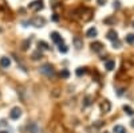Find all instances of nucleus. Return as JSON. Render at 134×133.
<instances>
[{"label":"nucleus","instance_id":"nucleus-1","mask_svg":"<svg viewBox=\"0 0 134 133\" xmlns=\"http://www.w3.org/2000/svg\"><path fill=\"white\" fill-rule=\"evenodd\" d=\"M40 73L42 74H44V75H47V77H51V75H54V67L50 65V63H46V65H43V66H40Z\"/></svg>","mask_w":134,"mask_h":133},{"label":"nucleus","instance_id":"nucleus-2","mask_svg":"<svg viewBox=\"0 0 134 133\" xmlns=\"http://www.w3.org/2000/svg\"><path fill=\"white\" fill-rule=\"evenodd\" d=\"M30 9H32V11H35V12H38V11H40V9H43V0H34V2H31L30 3Z\"/></svg>","mask_w":134,"mask_h":133},{"label":"nucleus","instance_id":"nucleus-3","mask_svg":"<svg viewBox=\"0 0 134 133\" xmlns=\"http://www.w3.org/2000/svg\"><path fill=\"white\" fill-rule=\"evenodd\" d=\"M44 23H46V20H44L43 18H39V16L32 18V19L30 20V24H32L34 27H43Z\"/></svg>","mask_w":134,"mask_h":133},{"label":"nucleus","instance_id":"nucleus-4","mask_svg":"<svg viewBox=\"0 0 134 133\" xmlns=\"http://www.w3.org/2000/svg\"><path fill=\"white\" fill-rule=\"evenodd\" d=\"M27 132L28 133H40V128L36 123H30V124H27Z\"/></svg>","mask_w":134,"mask_h":133},{"label":"nucleus","instance_id":"nucleus-5","mask_svg":"<svg viewBox=\"0 0 134 133\" xmlns=\"http://www.w3.org/2000/svg\"><path fill=\"white\" fill-rule=\"evenodd\" d=\"M110 109H111V104L109 99H103L102 102H100V110H102L103 113H109L110 112Z\"/></svg>","mask_w":134,"mask_h":133},{"label":"nucleus","instance_id":"nucleus-6","mask_svg":"<svg viewBox=\"0 0 134 133\" xmlns=\"http://www.w3.org/2000/svg\"><path fill=\"white\" fill-rule=\"evenodd\" d=\"M20 116H21V109H20V108H14V109L9 112V117L12 118V120H18Z\"/></svg>","mask_w":134,"mask_h":133},{"label":"nucleus","instance_id":"nucleus-7","mask_svg":"<svg viewBox=\"0 0 134 133\" xmlns=\"http://www.w3.org/2000/svg\"><path fill=\"white\" fill-rule=\"evenodd\" d=\"M106 36H107V39L111 40V42H114V40L118 39V34H117V31H115V30H109V31H107V34H106Z\"/></svg>","mask_w":134,"mask_h":133},{"label":"nucleus","instance_id":"nucleus-8","mask_svg":"<svg viewBox=\"0 0 134 133\" xmlns=\"http://www.w3.org/2000/svg\"><path fill=\"white\" fill-rule=\"evenodd\" d=\"M51 39H52V42H55V43H58V44H60V43H63V39H62V36L58 34L57 31H54V32H51Z\"/></svg>","mask_w":134,"mask_h":133},{"label":"nucleus","instance_id":"nucleus-9","mask_svg":"<svg viewBox=\"0 0 134 133\" xmlns=\"http://www.w3.org/2000/svg\"><path fill=\"white\" fill-rule=\"evenodd\" d=\"M11 65V59L8 57H2L0 58V66H2L3 69H8Z\"/></svg>","mask_w":134,"mask_h":133},{"label":"nucleus","instance_id":"nucleus-10","mask_svg":"<svg viewBox=\"0 0 134 133\" xmlns=\"http://www.w3.org/2000/svg\"><path fill=\"white\" fill-rule=\"evenodd\" d=\"M91 49L95 52H100V51H102V49H103V44L100 43V42H94V43H91Z\"/></svg>","mask_w":134,"mask_h":133},{"label":"nucleus","instance_id":"nucleus-11","mask_svg":"<svg viewBox=\"0 0 134 133\" xmlns=\"http://www.w3.org/2000/svg\"><path fill=\"white\" fill-rule=\"evenodd\" d=\"M97 35H98V31H97L95 27H91V28H88V30L86 31V36H87V38H94V36H97Z\"/></svg>","mask_w":134,"mask_h":133},{"label":"nucleus","instance_id":"nucleus-12","mask_svg":"<svg viewBox=\"0 0 134 133\" xmlns=\"http://www.w3.org/2000/svg\"><path fill=\"white\" fill-rule=\"evenodd\" d=\"M72 43H74V46H75L76 49H82V47H83V40H82L79 36H75V38L72 39Z\"/></svg>","mask_w":134,"mask_h":133},{"label":"nucleus","instance_id":"nucleus-13","mask_svg":"<svg viewBox=\"0 0 134 133\" xmlns=\"http://www.w3.org/2000/svg\"><path fill=\"white\" fill-rule=\"evenodd\" d=\"M114 67H115V62H114V61L109 59V61L105 62V69H106V70L111 71V70H114Z\"/></svg>","mask_w":134,"mask_h":133},{"label":"nucleus","instance_id":"nucleus-14","mask_svg":"<svg viewBox=\"0 0 134 133\" xmlns=\"http://www.w3.org/2000/svg\"><path fill=\"white\" fill-rule=\"evenodd\" d=\"M113 132H114V133H126V129L122 126V125H115V126L113 128Z\"/></svg>","mask_w":134,"mask_h":133},{"label":"nucleus","instance_id":"nucleus-15","mask_svg":"<svg viewBox=\"0 0 134 133\" xmlns=\"http://www.w3.org/2000/svg\"><path fill=\"white\" fill-rule=\"evenodd\" d=\"M38 47H39V50H48V49H50L48 44H47L46 42H43V40L38 42Z\"/></svg>","mask_w":134,"mask_h":133},{"label":"nucleus","instance_id":"nucleus-16","mask_svg":"<svg viewBox=\"0 0 134 133\" xmlns=\"http://www.w3.org/2000/svg\"><path fill=\"white\" fill-rule=\"evenodd\" d=\"M70 77V71L67 70V69H63L62 71H60V78H63V79H67Z\"/></svg>","mask_w":134,"mask_h":133},{"label":"nucleus","instance_id":"nucleus-17","mask_svg":"<svg viewBox=\"0 0 134 133\" xmlns=\"http://www.w3.org/2000/svg\"><path fill=\"white\" fill-rule=\"evenodd\" d=\"M58 50H59V52H63V54H66L67 51H69V47H67L64 43H60V44H59V47H58Z\"/></svg>","mask_w":134,"mask_h":133},{"label":"nucleus","instance_id":"nucleus-18","mask_svg":"<svg viewBox=\"0 0 134 133\" xmlns=\"http://www.w3.org/2000/svg\"><path fill=\"white\" fill-rule=\"evenodd\" d=\"M124 110H125V113H126V114H129V116H133V114H134V110H133L130 106H127V105H125V106H124Z\"/></svg>","mask_w":134,"mask_h":133},{"label":"nucleus","instance_id":"nucleus-19","mask_svg":"<svg viewBox=\"0 0 134 133\" xmlns=\"http://www.w3.org/2000/svg\"><path fill=\"white\" fill-rule=\"evenodd\" d=\"M125 40H126L127 43L133 44V43H134V34H127L126 38H125Z\"/></svg>","mask_w":134,"mask_h":133},{"label":"nucleus","instance_id":"nucleus-20","mask_svg":"<svg viewBox=\"0 0 134 133\" xmlns=\"http://www.w3.org/2000/svg\"><path fill=\"white\" fill-rule=\"evenodd\" d=\"M40 58H42V52H40V50H39V51H35V52L32 54V59H34V61H38V59H40Z\"/></svg>","mask_w":134,"mask_h":133},{"label":"nucleus","instance_id":"nucleus-21","mask_svg":"<svg viewBox=\"0 0 134 133\" xmlns=\"http://www.w3.org/2000/svg\"><path fill=\"white\" fill-rule=\"evenodd\" d=\"M86 71H87V70H86V67H78L75 73H76V75H79V77H81V75L86 74Z\"/></svg>","mask_w":134,"mask_h":133},{"label":"nucleus","instance_id":"nucleus-22","mask_svg":"<svg viewBox=\"0 0 134 133\" xmlns=\"http://www.w3.org/2000/svg\"><path fill=\"white\" fill-rule=\"evenodd\" d=\"M30 44H31V40H30V39L24 40V42H23V44H21V50H24V51H26V50L30 47Z\"/></svg>","mask_w":134,"mask_h":133},{"label":"nucleus","instance_id":"nucleus-23","mask_svg":"<svg viewBox=\"0 0 134 133\" xmlns=\"http://www.w3.org/2000/svg\"><path fill=\"white\" fill-rule=\"evenodd\" d=\"M90 104H91V97H88V95H87V97L85 98V104H83V106H88Z\"/></svg>","mask_w":134,"mask_h":133},{"label":"nucleus","instance_id":"nucleus-24","mask_svg":"<svg viewBox=\"0 0 134 133\" xmlns=\"http://www.w3.org/2000/svg\"><path fill=\"white\" fill-rule=\"evenodd\" d=\"M113 47H114V49H119V47H121V42H119L118 39L113 42Z\"/></svg>","mask_w":134,"mask_h":133},{"label":"nucleus","instance_id":"nucleus-25","mask_svg":"<svg viewBox=\"0 0 134 133\" xmlns=\"http://www.w3.org/2000/svg\"><path fill=\"white\" fill-rule=\"evenodd\" d=\"M121 7V2H119V0H114V8H119Z\"/></svg>","mask_w":134,"mask_h":133},{"label":"nucleus","instance_id":"nucleus-26","mask_svg":"<svg viewBox=\"0 0 134 133\" xmlns=\"http://www.w3.org/2000/svg\"><path fill=\"white\" fill-rule=\"evenodd\" d=\"M106 2H107V0H97V3H98L99 6H105Z\"/></svg>","mask_w":134,"mask_h":133},{"label":"nucleus","instance_id":"nucleus-27","mask_svg":"<svg viewBox=\"0 0 134 133\" xmlns=\"http://www.w3.org/2000/svg\"><path fill=\"white\" fill-rule=\"evenodd\" d=\"M52 20H55V22H58V20H59V16H58V14H54V16H52Z\"/></svg>","mask_w":134,"mask_h":133},{"label":"nucleus","instance_id":"nucleus-28","mask_svg":"<svg viewBox=\"0 0 134 133\" xmlns=\"http://www.w3.org/2000/svg\"><path fill=\"white\" fill-rule=\"evenodd\" d=\"M113 22H114V19H105V23H113Z\"/></svg>","mask_w":134,"mask_h":133},{"label":"nucleus","instance_id":"nucleus-29","mask_svg":"<svg viewBox=\"0 0 134 133\" xmlns=\"http://www.w3.org/2000/svg\"><path fill=\"white\" fill-rule=\"evenodd\" d=\"M122 93H124V89H119V90H118V95H121Z\"/></svg>","mask_w":134,"mask_h":133},{"label":"nucleus","instance_id":"nucleus-30","mask_svg":"<svg viewBox=\"0 0 134 133\" xmlns=\"http://www.w3.org/2000/svg\"><path fill=\"white\" fill-rule=\"evenodd\" d=\"M130 125H131V126L134 128V120H131V121H130Z\"/></svg>","mask_w":134,"mask_h":133},{"label":"nucleus","instance_id":"nucleus-31","mask_svg":"<svg viewBox=\"0 0 134 133\" xmlns=\"http://www.w3.org/2000/svg\"><path fill=\"white\" fill-rule=\"evenodd\" d=\"M0 133H8V132L7 130H3V132H0Z\"/></svg>","mask_w":134,"mask_h":133},{"label":"nucleus","instance_id":"nucleus-32","mask_svg":"<svg viewBox=\"0 0 134 133\" xmlns=\"http://www.w3.org/2000/svg\"><path fill=\"white\" fill-rule=\"evenodd\" d=\"M133 27H134V22H133Z\"/></svg>","mask_w":134,"mask_h":133},{"label":"nucleus","instance_id":"nucleus-33","mask_svg":"<svg viewBox=\"0 0 134 133\" xmlns=\"http://www.w3.org/2000/svg\"><path fill=\"white\" fill-rule=\"evenodd\" d=\"M105 133H109V132H105Z\"/></svg>","mask_w":134,"mask_h":133}]
</instances>
